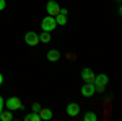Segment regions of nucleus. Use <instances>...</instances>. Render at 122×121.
<instances>
[{"label":"nucleus","mask_w":122,"mask_h":121,"mask_svg":"<svg viewBox=\"0 0 122 121\" xmlns=\"http://www.w3.org/2000/svg\"><path fill=\"white\" fill-rule=\"evenodd\" d=\"M109 84V77L106 74H99V75H94V80H93V85H94V90L96 92H104L106 87Z\"/></svg>","instance_id":"obj_1"},{"label":"nucleus","mask_w":122,"mask_h":121,"mask_svg":"<svg viewBox=\"0 0 122 121\" xmlns=\"http://www.w3.org/2000/svg\"><path fill=\"white\" fill-rule=\"evenodd\" d=\"M57 26L56 23V17H51V15H47L46 18H42V21H41V28H42V31H54Z\"/></svg>","instance_id":"obj_2"},{"label":"nucleus","mask_w":122,"mask_h":121,"mask_svg":"<svg viewBox=\"0 0 122 121\" xmlns=\"http://www.w3.org/2000/svg\"><path fill=\"white\" fill-rule=\"evenodd\" d=\"M5 105H7V108H8L10 111H13V110H23V103H21V100H20L18 97H10L8 100L5 102Z\"/></svg>","instance_id":"obj_3"},{"label":"nucleus","mask_w":122,"mask_h":121,"mask_svg":"<svg viewBox=\"0 0 122 121\" xmlns=\"http://www.w3.org/2000/svg\"><path fill=\"white\" fill-rule=\"evenodd\" d=\"M80 92H81V97H85V98H91L94 93H96V90H94V85H93V84H90V82H85Z\"/></svg>","instance_id":"obj_4"},{"label":"nucleus","mask_w":122,"mask_h":121,"mask_svg":"<svg viewBox=\"0 0 122 121\" xmlns=\"http://www.w3.org/2000/svg\"><path fill=\"white\" fill-rule=\"evenodd\" d=\"M25 43L28 46H36V44H39V35L34 33V31H28L25 35Z\"/></svg>","instance_id":"obj_5"},{"label":"nucleus","mask_w":122,"mask_h":121,"mask_svg":"<svg viewBox=\"0 0 122 121\" xmlns=\"http://www.w3.org/2000/svg\"><path fill=\"white\" fill-rule=\"evenodd\" d=\"M46 10H47V15H51V17H56L59 15V10H60V5L57 3L56 0H49L46 5Z\"/></svg>","instance_id":"obj_6"},{"label":"nucleus","mask_w":122,"mask_h":121,"mask_svg":"<svg viewBox=\"0 0 122 121\" xmlns=\"http://www.w3.org/2000/svg\"><path fill=\"white\" fill-rule=\"evenodd\" d=\"M65 113L68 115V116H72V118H76V116L80 115V105L75 103V102L68 103V105H67V108H65Z\"/></svg>","instance_id":"obj_7"},{"label":"nucleus","mask_w":122,"mask_h":121,"mask_svg":"<svg viewBox=\"0 0 122 121\" xmlns=\"http://www.w3.org/2000/svg\"><path fill=\"white\" fill-rule=\"evenodd\" d=\"M81 79H83V82H90V84H93L94 72L90 69V67H85L83 70H81Z\"/></svg>","instance_id":"obj_8"},{"label":"nucleus","mask_w":122,"mask_h":121,"mask_svg":"<svg viewBox=\"0 0 122 121\" xmlns=\"http://www.w3.org/2000/svg\"><path fill=\"white\" fill-rule=\"evenodd\" d=\"M38 115L41 116V120H51V118L54 116V115H52V110H49V108H39Z\"/></svg>","instance_id":"obj_9"},{"label":"nucleus","mask_w":122,"mask_h":121,"mask_svg":"<svg viewBox=\"0 0 122 121\" xmlns=\"http://www.w3.org/2000/svg\"><path fill=\"white\" fill-rule=\"evenodd\" d=\"M60 59V51H57V49H51V51H47V61H51V62H56Z\"/></svg>","instance_id":"obj_10"},{"label":"nucleus","mask_w":122,"mask_h":121,"mask_svg":"<svg viewBox=\"0 0 122 121\" xmlns=\"http://www.w3.org/2000/svg\"><path fill=\"white\" fill-rule=\"evenodd\" d=\"M83 121H98V115L94 111H86L83 115Z\"/></svg>","instance_id":"obj_11"},{"label":"nucleus","mask_w":122,"mask_h":121,"mask_svg":"<svg viewBox=\"0 0 122 121\" xmlns=\"http://www.w3.org/2000/svg\"><path fill=\"white\" fill-rule=\"evenodd\" d=\"M25 120H26V121H42V120H41V116L38 115V111H33V113H29V115H26Z\"/></svg>","instance_id":"obj_12"},{"label":"nucleus","mask_w":122,"mask_h":121,"mask_svg":"<svg viewBox=\"0 0 122 121\" xmlns=\"http://www.w3.org/2000/svg\"><path fill=\"white\" fill-rule=\"evenodd\" d=\"M49 41H51V33H49V31H42V33H41V35H39V43H49Z\"/></svg>","instance_id":"obj_13"},{"label":"nucleus","mask_w":122,"mask_h":121,"mask_svg":"<svg viewBox=\"0 0 122 121\" xmlns=\"http://www.w3.org/2000/svg\"><path fill=\"white\" fill-rule=\"evenodd\" d=\"M67 21H68V20H67L65 15H60V13H59V15H56V23H57V25L64 26V25H67Z\"/></svg>","instance_id":"obj_14"},{"label":"nucleus","mask_w":122,"mask_h":121,"mask_svg":"<svg viewBox=\"0 0 122 121\" xmlns=\"http://www.w3.org/2000/svg\"><path fill=\"white\" fill-rule=\"evenodd\" d=\"M0 118H2L3 121H10L11 118H13V115L10 113V110H8V111H5V110H3V111L0 113Z\"/></svg>","instance_id":"obj_15"},{"label":"nucleus","mask_w":122,"mask_h":121,"mask_svg":"<svg viewBox=\"0 0 122 121\" xmlns=\"http://www.w3.org/2000/svg\"><path fill=\"white\" fill-rule=\"evenodd\" d=\"M39 108H41V105H39L38 102H33V103H31V110H33V111H38Z\"/></svg>","instance_id":"obj_16"},{"label":"nucleus","mask_w":122,"mask_h":121,"mask_svg":"<svg viewBox=\"0 0 122 121\" xmlns=\"http://www.w3.org/2000/svg\"><path fill=\"white\" fill-rule=\"evenodd\" d=\"M3 106H5V100H3V97H0V113L3 111Z\"/></svg>","instance_id":"obj_17"},{"label":"nucleus","mask_w":122,"mask_h":121,"mask_svg":"<svg viewBox=\"0 0 122 121\" xmlns=\"http://www.w3.org/2000/svg\"><path fill=\"white\" fill-rule=\"evenodd\" d=\"M5 7H7V2H5V0H0V12L5 10Z\"/></svg>","instance_id":"obj_18"},{"label":"nucleus","mask_w":122,"mask_h":121,"mask_svg":"<svg viewBox=\"0 0 122 121\" xmlns=\"http://www.w3.org/2000/svg\"><path fill=\"white\" fill-rule=\"evenodd\" d=\"M59 13H60V15H65V17H67L68 10H67V8H60V10H59Z\"/></svg>","instance_id":"obj_19"},{"label":"nucleus","mask_w":122,"mask_h":121,"mask_svg":"<svg viewBox=\"0 0 122 121\" xmlns=\"http://www.w3.org/2000/svg\"><path fill=\"white\" fill-rule=\"evenodd\" d=\"M2 84H3V75L0 74V85H2Z\"/></svg>","instance_id":"obj_20"},{"label":"nucleus","mask_w":122,"mask_h":121,"mask_svg":"<svg viewBox=\"0 0 122 121\" xmlns=\"http://www.w3.org/2000/svg\"><path fill=\"white\" fill-rule=\"evenodd\" d=\"M116 2H117V3H121V0H116Z\"/></svg>","instance_id":"obj_21"}]
</instances>
